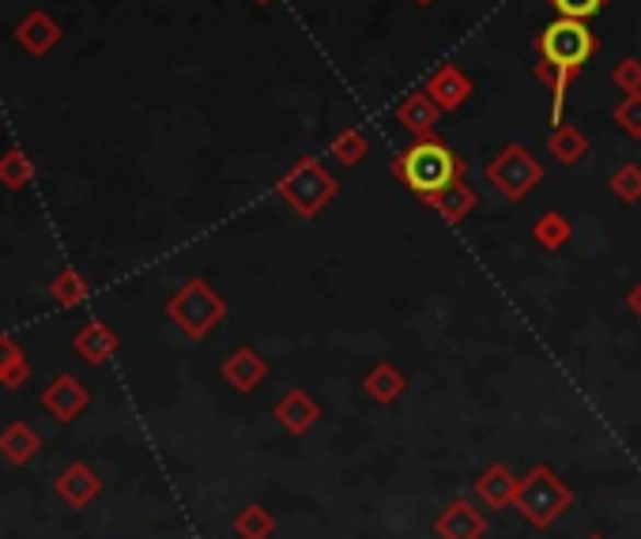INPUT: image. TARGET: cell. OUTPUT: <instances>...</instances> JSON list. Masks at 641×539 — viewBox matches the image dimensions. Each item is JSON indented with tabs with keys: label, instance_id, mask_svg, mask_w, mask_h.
<instances>
[{
	"label": "cell",
	"instance_id": "1",
	"mask_svg": "<svg viewBox=\"0 0 641 539\" xmlns=\"http://www.w3.org/2000/svg\"><path fill=\"white\" fill-rule=\"evenodd\" d=\"M389 170L419 200H431L434 193H442L446 185L465 177V159L446 140H438V136H419V140H412L389 162Z\"/></svg>",
	"mask_w": 641,
	"mask_h": 539
},
{
	"label": "cell",
	"instance_id": "2",
	"mask_svg": "<svg viewBox=\"0 0 641 539\" xmlns=\"http://www.w3.org/2000/svg\"><path fill=\"white\" fill-rule=\"evenodd\" d=\"M276 196L287 204L290 211H295L298 219H313L340 196V182L321 159L302 156V159L290 162L284 174H279Z\"/></svg>",
	"mask_w": 641,
	"mask_h": 539
},
{
	"label": "cell",
	"instance_id": "3",
	"mask_svg": "<svg viewBox=\"0 0 641 539\" xmlns=\"http://www.w3.org/2000/svg\"><path fill=\"white\" fill-rule=\"evenodd\" d=\"M513 506H517L520 520H525L528 528H536V532H547V528L559 525L562 513L574 506V491L562 483L559 472H554L551 465H536L533 472L520 479Z\"/></svg>",
	"mask_w": 641,
	"mask_h": 539
},
{
	"label": "cell",
	"instance_id": "4",
	"mask_svg": "<svg viewBox=\"0 0 641 539\" xmlns=\"http://www.w3.org/2000/svg\"><path fill=\"white\" fill-rule=\"evenodd\" d=\"M167 318L178 324L190 340H204L208 332H216L227 318V302L216 287H208L204 279H190L170 295Z\"/></svg>",
	"mask_w": 641,
	"mask_h": 539
},
{
	"label": "cell",
	"instance_id": "5",
	"mask_svg": "<svg viewBox=\"0 0 641 539\" xmlns=\"http://www.w3.org/2000/svg\"><path fill=\"white\" fill-rule=\"evenodd\" d=\"M487 182L494 185V193L506 196L510 204L528 200L543 182V162L525 148V144H506L499 156L487 167Z\"/></svg>",
	"mask_w": 641,
	"mask_h": 539
},
{
	"label": "cell",
	"instance_id": "6",
	"mask_svg": "<svg viewBox=\"0 0 641 539\" xmlns=\"http://www.w3.org/2000/svg\"><path fill=\"white\" fill-rule=\"evenodd\" d=\"M596 46H600V42H596V34L585 27V20H566V15L551 20L540 31V38H536V54H540L543 61L574 68V72H581V68L593 61Z\"/></svg>",
	"mask_w": 641,
	"mask_h": 539
},
{
	"label": "cell",
	"instance_id": "7",
	"mask_svg": "<svg viewBox=\"0 0 641 539\" xmlns=\"http://www.w3.org/2000/svg\"><path fill=\"white\" fill-rule=\"evenodd\" d=\"M487 528H491L487 525V513L472 498H453L434 517V536L438 539H483Z\"/></svg>",
	"mask_w": 641,
	"mask_h": 539
},
{
	"label": "cell",
	"instance_id": "8",
	"mask_svg": "<svg viewBox=\"0 0 641 539\" xmlns=\"http://www.w3.org/2000/svg\"><path fill=\"white\" fill-rule=\"evenodd\" d=\"M426 95H431L434 102L442 106V114H457L465 102H472L476 95V83H472V76L465 72V68H457V65H438L431 72V80H426Z\"/></svg>",
	"mask_w": 641,
	"mask_h": 539
},
{
	"label": "cell",
	"instance_id": "9",
	"mask_svg": "<svg viewBox=\"0 0 641 539\" xmlns=\"http://www.w3.org/2000/svg\"><path fill=\"white\" fill-rule=\"evenodd\" d=\"M272 418L284 426L290 438H306L321 423V404L306 389H287L284 400L272 408Z\"/></svg>",
	"mask_w": 641,
	"mask_h": 539
},
{
	"label": "cell",
	"instance_id": "10",
	"mask_svg": "<svg viewBox=\"0 0 641 539\" xmlns=\"http://www.w3.org/2000/svg\"><path fill=\"white\" fill-rule=\"evenodd\" d=\"M268 378V363H264V355L250 344L234 347L230 355L224 358V381L230 385L234 392H256L261 389V381Z\"/></svg>",
	"mask_w": 641,
	"mask_h": 539
},
{
	"label": "cell",
	"instance_id": "11",
	"mask_svg": "<svg viewBox=\"0 0 641 539\" xmlns=\"http://www.w3.org/2000/svg\"><path fill=\"white\" fill-rule=\"evenodd\" d=\"M517 486H520V479L513 475L506 465H491L487 472L476 475L472 494L487 509H506L513 506V498H517Z\"/></svg>",
	"mask_w": 641,
	"mask_h": 539
},
{
	"label": "cell",
	"instance_id": "12",
	"mask_svg": "<svg viewBox=\"0 0 641 539\" xmlns=\"http://www.w3.org/2000/svg\"><path fill=\"white\" fill-rule=\"evenodd\" d=\"M15 42H20L31 57H46L49 49L61 42V23L49 12H31V15H23L20 27H15Z\"/></svg>",
	"mask_w": 641,
	"mask_h": 539
},
{
	"label": "cell",
	"instance_id": "13",
	"mask_svg": "<svg viewBox=\"0 0 641 539\" xmlns=\"http://www.w3.org/2000/svg\"><path fill=\"white\" fill-rule=\"evenodd\" d=\"M397 122L415 136H434V125L442 122V106L426 91H412L408 99L397 102Z\"/></svg>",
	"mask_w": 641,
	"mask_h": 539
},
{
	"label": "cell",
	"instance_id": "14",
	"mask_svg": "<svg viewBox=\"0 0 641 539\" xmlns=\"http://www.w3.org/2000/svg\"><path fill=\"white\" fill-rule=\"evenodd\" d=\"M358 385H363L366 400H374V404H381V408H392L408 392V378L392 363H374Z\"/></svg>",
	"mask_w": 641,
	"mask_h": 539
},
{
	"label": "cell",
	"instance_id": "15",
	"mask_svg": "<svg viewBox=\"0 0 641 539\" xmlns=\"http://www.w3.org/2000/svg\"><path fill=\"white\" fill-rule=\"evenodd\" d=\"M547 151H551L554 162H562V167H577V162L588 159V151H593V140H588V133H581L577 125H551V133H547Z\"/></svg>",
	"mask_w": 641,
	"mask_h": 539
},
{
	"label": "cell",
	"instance_id": "16",
	"mask_svg": "<svg viewBox=\"0 0 641 539\" xmlns=\"http://www.w3.org/2000/svg\"><path fill=\"white\" fill-rule=\"evenodd\" d=\"M423 204H431L434 211H438L442 219L449 222V227H457V222H465L468 216L476 211V204H480V196H476L472 185L460 177V182H453L446 185L442 193H434L431 200H423Z\"/></svg>",
	"mask_w": 641,
	"mask_h": 539
},
{
	"label": "cell",
	"instance_id": "17",
	"mask_svg": "<svg viewBox=\"0 0 641 539\" xmlns=\"http://www.w3.org/2000/svg\"><path fill=\"white\" fill-rule=\"evenodd\" d=\"M88 389H83L80 381L76 378H57L54 385H49L46 392H42V404H46V412H54L57 418H61V423H68V418H76L83 412V408H88Z\"/></svg>",
	"mask_w": 641,
	"mask_h": 539
},
{
	"label": "cell",
	"instance_id": "18",
	"mask_svg": "<svg viewBox=\"0 0 641 539\" xmlns=\"http://www.w3.org/2000/svg\"><path fill=\"white\" fill-rule=\"evenodd\" d=\"M533 76L547 88V95H551V125H562V106H566V91L570 83H574V68H562V65H551V61H536L533 65Z\"/></svg>",
	"mask_w": 641,
	"mask_h": 539
},
{
	"label": "cell",
	"instance_id": "19",
	"mask_svg": "<svg viewBox=\"0 0 641 539\" xmlns=\"http://www.w3.org/2000/svg\"><path fill=\"white\" fill-rule=\"evenodd\" d=\"M329 156L336 159V167H358L366 156H370V140H366V133L363 128H355V125H347V128H340L336 136L329 140Z\"/></svg>",
	"mask_w": 641,
	"mask_h": 539
},
{
	"label": "cell",
	"instance_id": "20",
	"mask_svg": "<svg viewBox=\"0 0 641 539\" xmlns=\"http://www.w3.org/2000/svg\"><path fill=\"white\" fill-rule=\"evenodd\" d=\"M72 347L80 351V355L88 358L91 366H102V363H106V358L117 351V336L106 329V324H88V329L76 332Z\"/></svg>",
	"mask_w": 641,
	"mask_h": 539
},
{
	"label": "cell",
	"instance_id": "21",
	"mask_svg": "<svg viewBox=\"0 0 641 539\" xmlns=\"http://www.w3.org/2000/svg\"><path fill=\"white\" fill-rule=\"evenodd\" d=\"M570 234H574V227H570V219L562 216V211H543V216L533 222V238L540 242V250H547V253L566 250Z\"/></svg>",
	"mask_w": 641,
	"mask_h": 539
},
{
	"label": "cell",
	"instance_id": "22",
	"mask_svg": "<svg viewBox=\"0 0 641 539\" xmlns=\"http://www.w3.org/2000/svg\"><path fill=\"white\" fill-rule=\"evenodd\" d=\"M34 182V159L20 148H8L0 156V185L4 190H27Z\"/></svg>",
	"mask_w": 641,
	"mask_h": 539
},
{
	"label": "cell",
	"instance_id": "23",
	"mask_svg": "<svg viewBox=\"0 0 641 539\" xmlns=\"http://www.w3.org/2000/svg\"><path fill=\"white\" fill-rule=\"evenodd\" d=\"M234 532H238V539H268L272 532H276V517H272L261 502H250V506L234 517Z\"/></svg>",
	"mask_w": 641,
	"mask_h": 539
},
{
	"label": "cell",
	"instance_id": "24",
	"mask_svg": "<svg viewBox=\"0 0 641 539\" xmlns=\"http://www.w3.org/2000/svg\"><path fill=\"white\" fill-rule=\"evenodd\" d=\"M608 185L622 204H638L641 200V167L638 162H622V167L611 170Z\"/></svg>",
	"mask_w": 641,
	"mask_h": 539
},
{
	"label": "cell",
	"instance_id": "25",
	"mask_svg": "<svg viewBox=\"0 0 641 539\" xmlns=\"http://www.w3.org/2000/svg\"><path fill=\"white\" fill-rule=\"evenodd\" d=\"M0 381L4 385H23L27 381V358L12 340H0Z\"/></svg>",
	"mask_w": 641,
	"mask_h": 539
},
{
	"label": "cell",
	"instance_id": "26",
	"mask_svg": "<svg viewBox=\"0 0 641 539\" xmlns=\"http://www.w3.org/2000/svg\"><path fill=\"white\" fill-rule=\"evenodd\" d=\"M34 445H38V438H34V434H31L23 423L8 426V434H4V438H0V449H4V452H8V460H15V465H23V460H31Z\"/></svg>",
	"mask_w": 641,
	"mask_h": 539
},
{
	"label": "cell",
	"instance_id": "27",
	"mask_svg": "<svg viewBox=\"0 0 641 539\" xmlns=\"http://www.w3.org/2000/svg\"><path fill=\"white\" fill-rule=\"evenodd\" d=\"M611 117H615V125L630 136V140H641V91L638 95H622L619 106L611 110Z\"/></svg>",
	"mask_w": 641,
	"mask_h": 539
},
{
	"label": "cell",
	"instance_id": "28",
	"mask_svg": "<svg viewBox=\"0 0 641 539\" xmlns=\"http://www.w3.org/2000/svg\"><path fill=\"white\" fill-rule=\"evenodd\" d=\"M61 491H65L72 502H80V506H83V502H88L91 494L99 491V479L91 475L88 468H68L65 479H61Z\"/></svg>",
	"mask_w": 641,
	"mask_h": 539
},
{
	"label": "cell",
	"instance_id": "29",
	"mask_svg": "<svg viewBox=\"0 0 641 539\" xmlns=\"http://www.w3.org/2000/svg\"><path fill=\"white\" fill-rule=\"evenodd\" d=\"M611 83L622 95H638L641 91V61L638 57H619V65L611 68Z\"/></svg>",
	"mask_w": 641,
	"mask_h": 539
},
{
	"label": "cell",
	"instance_id": "30",
	"mask_svg": "<svg viewBox=\"0 0 641 539\" xmlns=\"http://www.w3.org/2000/svg\"><path fill=\"white\" fill-rule=\"evenodd\" d=\"M608 0H551V8L566 20H593V15L604 12Z\"/></svg>",
	"mask_w": 641,
	"mask_h": 539
},
{
	"label": "cell",
	"instance_id": "31",
	"mask_svg": "<svg viewBox=\"0 0 641 539\" xmlns=\"http://www.w3.org/2000/svg\"><path fill=\"white\" fill-rule=\"evenodd\" d=\"M54 295H57V302L61 306H76L83 295H88V284H83L76 272H61V276L54 279Z\"/></svg>",
	"mask_w": 641,
	"mask_h": 539
},
{
	"label": "cell",
	"instance_id": "32",
	"mask_svg": "<svg viewBox=\"0 0 641 539\" xmlns=\"http://www.w3.org/2000/svg\"><path fill=\"white\" fill-rule=\"evenodd\" d=\"M627 310H630V313H634V318L641 321V279H638V284H634V287H630V290H627Z\"/></svg>",
	"mask_w": 641,
	"mask_h": 539
},
{
	"label": "cell",
	"instance_id": "33",
	"mask_svg": "<svg viewBox=\"0 0 641 539\" xmlns=\"http://www.w3.org/2000/svg\"><path fill=\"white\" fill-rule=\"evenodd\" d=\"M412 4H419V8H431V4H434V0H412Z\"/></svg>",
	"mask_w": 641,
	"mask_h": 539
},
{
	"label": "cell",
	"instance_id": "34",
	"mask_svg": "<svg viewBox=\"0 0 641 539\" xmlns=\"http://www.w3.org/2000/svg\"><path fill=\"white\" fill-rule=\"evenodd\" d=\"M588 539H608V536H600V532H593V536H588Z\"/></svg>",
	"mask_w": 641,
	"mask_h": 539
},
{
	"label": "cell",
	"instance_id": "35",
	"mask_svg": "<svg viewBox=\"0 0 641 539\" xmlns=\"http://www.w3.org/2000/svg\"><path fill=\"white\" fill-rule=\"evenodd\" d=\"M253 4H272V0H253Z\"/></svg>",
	"mask_w": 641,
	"mask_h": 539
}]
</instances>
